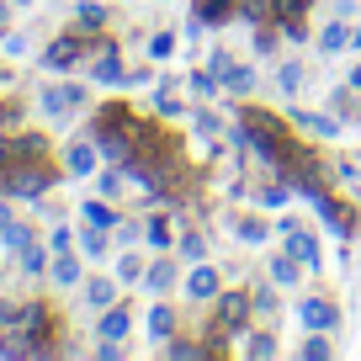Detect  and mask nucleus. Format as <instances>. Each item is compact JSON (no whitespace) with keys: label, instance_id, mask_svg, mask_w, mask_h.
Segmentation results:
<instances>
[{"label":"nucleus","instance_id":"nucleus-1","mask_svg":"<svg viewBox=\"0 0 361 361\" xmlns=\"http://www.w3.org/2000/svg\"><path fill=\"white\" fill-rule=\"evenodd\" d=\"M64 176V165H54V154H37V159H11V165L0 170V192L11 197V202H37L48 197Z\"/></svg>","mask_w":361,"mask_h":361},{"label":"nucleus","instance_id":"nucleus-2","mask_svg":"<svg viewBox=\"0 0 361 361\" xmlns=\"http://www.w3.org/2000/svg\"><path fill=\"white\" fill-rule=\"evenodd\" d=\"M11 329L27 340V356H59V324H54V308L43 303V298H27V303H16V319Z\"/></svg>","mask_w":361,"mask_h":361},{"label":"nucleus","instance_id":"nucleus-3","mask_svg":"<svg viewBox=\"0 0 361 361\" xmlns=\"http://www.w3.org/2000/svg\"><path fill=\"white\" fill-rule=\"evenodd\" d=\"M96 37H102V32H85V27L75 22V27H64L59 37H48V43L37 48V64H43L48 75H69L75 64H85V59H90Z\"/></svg>","mask_w":361,"mask_h":361},{"label":"nucleus","instance_id":"nucleus-4","mask_svg":"<svg viewBox=\"0 0 361 361\" xmlns=\"http://www.w3.org/2000/svg\"><path fill=\"white\" fill-rule=\"evenodd\" d=\"M85 85H80V80H48L43 90H37V112H43V123H59L64 128L69 117H80L85 112Z\"/></svg>","mask_w":361,"mask_h":361},{"label":"nucleus","instance_id":"nucleus-5","mask_svg":"<svg viewBox=\"0 0 361 361\" xmlns=\"http://www.w3.org/2000/svg\"><path fill=\"white\" fill-rule=\"evenodd\" d=\"M245 329H255V303H250V293H218L213 298V335H245Z\"/></svg>","mask_w":361,"mask_h":361},{"label":"nucleus","instance_id":"nucleus-6","mask_svg":"<svg viewBox=\"0 0 361 361\" xmlns=\"http://www.w3.org/2000/svg\"><path fill=\"white\" fill-rule=\"evenodd\" d=\"M123 75H128V64H123V43L102 32V37H96V48H90L85 80H96V85H106V90H123Z\"/></svg>","mask_w":361,"mask_h":361},{"label":"nucleus","instance_id":"nucleus-7","mask_svg":"<svg viewBox=\"0 0 361 361\" xmlns=\"http://www.w3.org/2000/svg\"><path fill=\"white\" fill-rule=\"evenodd\" d=\"M180 255L176 250H154V260L144 266V282H138V293H149V298H170V293H180Z\"/></svg>","mask_w":361,"mask_h":361},{"label":"nucleus","instance_id":"nucleus-8","mask_svg":"<svg viewBox=\"0 0 361 361\" xmlns=\"http://www.w3.org/2000/svg\"><path fill=\"white\" fill-rule=\"evenodd\" d=\"M228 287V276H224V266H213V260H197L186 276H180V293H186V303H213L218 293Z\"/></svg>","mask_w":361,"mask_h":361},{"label":"nucleus","instance_id":"nucleus-9","mask_svg":"<svg viewBox=\"0 0 361 361\" xmlns=\"http://www.w3.org/2000/svg\"><path fill=\"white\" fill-rule=\"evenodd\" d=\"M287 123H293L303 138H324V144H335V138L345 133V123H340L329 106H314V112H308V106H293V112H287Z\"/></svg>","mask_w":361,"mask_h":361},{"label":"nucleus","instance_id":"nucleus-10","mask_svg":"<svg viewBox=\"0 0 361 361\" xmlns=\"http://www.w3.org/2000/svg\"><path fill=\"white\" fill-rule=\"evenodd\" d=\"M308 202H314V213L319 218H324V228H329V234H335V239H345V245H350V239H356V213H350V207L345 202H340V197L335 192H314V197H308Z\"/></svg>","mask_w":361,"mask_h":361},{"label":"nucleus","instance_id":"nucleus-11","mask_svg":"<svg viewBox=\"0 0 361 361\" xmlns=\"http://www.w3.org/2000/svg\"><path fill=\"white\" fill-rule=\"evenodd\" d=\"M298 319H303V329H324V335H335V329L345 324V308H340L335 298H324V293H308L303 303H298Z\"/></svg>","mask_w":361,"mask_h":361},{"label":"nucleus","instance_id":"nucleus-12","mask_svg":"<svg viewBox=\"0 0 361 361\" xmlns=\"http://www.w3.org/2000/svg\"><path fill=\"white\" fill-rule=\"evenodd\" d=\"M102 165H106V159H102V149H96V138H90V133L69 138V149H64V176L69 180H90Z\"/></svg>","mask_w":361,"mask_h":361},{"label":"nucleus","instance_id":"nucleus-13","mask_svg":"<svg viewBox=\"0 0 361 361\" xmlns=\"http://www.w3.org/2000/svg\"><path fill=\"white\" fill-rule=\"evenodd\" d=\"M282 250H287V255H298L308 271H314V276L324 271V239H319L314 228H303V224L287 228V234H282Z\"/></svg>","mask_w":361,"mask_h":361},{"label":"nucleus","instance_id":"nucleus-14","mask_svg":"<svg viewBox=\"0 0 361 361\" xmlns=\"http://www.w3.org/2000/svg\"><path fill=\"white\" fill-rule=\"evenodd\" d=\"M48 282H54L59 293H80V282H85V255H80V250H54Z\"/></svg>","mask_w":361,"mask_h":361},{"label":"nucleus","instance_id":"nucleus-15","mask_svg":"<svg viewBox=\"0 0 361 361\" xmlns=\"http://www.w3.org/2000/svg\"><path fill=\"white\" fill-rule=\"evenodd\" d=\"M170 335H180V314H176L170 298H154L149 314H144V340H149V345H165Z\"/></svg>","mask_w":361,"mask_h":361},{"label":"nucleus","instance_id":"nucleus-16","mask_svg":"<svg viewBox=\"0 0 361 361\" xmlns=\"http://www.w3.org/2000/svg\"><path fill=\"white\" fill-rule=\"evenodd\" d=\"M180 85H186V80H170V75H159L154 80V117H165V123H186V112H192V106H186V96H180Z\"/></svg>","mask_w":361,"mask_h":361},{"label":"nucleus","instance_id":"nucleus-17","mask_svg":"<svg viewBox=\"0 0 361 361\" xmlns=\"http://www.w3.org/2000/svg\"><path fill=\"white\" fill-rule=\"evenodd\" d=\"M133 324H138L133 303H123V298H117L112 308H102V314H96V340H128V335H133Z\"/></svg>","mask_w":361,"mask_h":361},{"label":"nucleus","instance_id":"nucleus-18","mask_svg":"<svg viewBox=\"0 0 361 361\" xmlns=\"http://www.w3.org/2000/svg\"><path fill=\"white\" fill-rule=\"evenodd\" d=\"M224 218H228V234H234L239 245H250V250L271 245V218L266 213H224Z\"/></svg>","mask_w":361,"mask_h":361},{"label":"nucleus","instance_id":"nucleus-19","mask_svg":"<svg viewBox=\"0 0 361 361\" xmlns=\"http://www.w3.org/2000/svg\"><path fill=\"white\" fill-rule=\"evenodd\" d=\"M266 276H271L276 287H282V293H298V287H303V276H308V266H303L298 255H287V250H271Z\"/></svg>","mask_w":361,"mask_h":361},{"label":"nucleus","instance_id":"nucleus-20","mask_svg":"<svg viewBox=\"0 0 361 361\" xmlns=\"http://www.w3.org/2000/svg\"><path fill=\"white\" fill-rule=\"evenodd\" d=\"M255 90H260V75H255V64L234 59V64L224 69V96H228V102H255Z\"/></svg>","mask_w":361,"mask_h":361},{"label":"nucleus","instance_id":"nucleus-21","mask_svg":"<svg viewBox=\"0 0 361 361\" xmlns=\"http://www.w3.org/2000/svg\"><path fill=\"white\" fill-rule=\"evenodd\" d=\"M75 250H80L85 260H96V266H102L106 255H117L112 234H106V228H96V224H85V218H80V228H75Z\"/></svg>","mask_w":361,"mask_h":361},{"label":"nucleus","instance_id":"nucleus-22","mask_svg":"<svg viewBox=\"0 0 361 361\" xmlns=\"http://www.w3.org/2000/svg\"><path fill=\"white\" fill-rule=\"evenodd\" d=\"M80 298H85V308H96V314H102V308H112L117 298H123V282H117V276H85V282H80Z\"/></svg>","mask_w":361,"mask_h":361},{"label":"nucleus","instance_id":"nucleus-23","mask_svg":"<svg viewBox=\"0 0 361 361\" xmlns=\"http://www.w3.org/2000/svg\"><path fill=\"white\" fill-rule=\"evenodd\" d=\"M314 54H319V59L350 54V22H345V16H335V22H324V27H319V37H314Z\"/></svg>","mask_w":361,"mask_h":361},{"label":"nucleus","instance_id":"nucleus-24","mask_svg":"<svg viewBox=\"0 0 361 361\" xmlns=\"http://www.w3.org/2000/svg\"><path fill=\"white\" fill-rule=\"evenodd\" d=\"M176 228H180L176 218L154 207V213H144V245L149 250H176Z\"/></svg>","mask_w":361,"mask_h":361},{"label":"nucleus","instance_id":"nucleus-25","mask_svg":"<svg viewBox=\"0 0 361 361\" xmlns=\"http://www.w3.org/2000/svg\"><path fill=\"white\" fill-rule=\"evenodd\" d=\"M80 218L112 234V228H117V218H123V207H117L112 197H102V192H96V197H85V202H80Z\"/></svg>","mask_w":361,"mask_h":361},{"label":"nucleus","instance_id":"nucleus-26","mask_svg":"<svg viewBox=\"0 0 361 361\" xmlns=\"http://www.w3.org/2000/svg\"><path fill=\"white\" fill-rule=\"evenodd\" d=\"M176 255H180V266L207 260V234H202L197 224H180V228H176Z\"/></svg>","mask_w":361,"mask_h":361},{"label":"nucleus","instance_id":"nucleus-27","mask_svg":"<svg viewBox=\"0 0 361 361\" xmlns=\"http://www.w3.org/2000/svg\"><path fill=\"white\" fill-rule=\"evenodd\" d=\"M186 96L192 102H224V80L213 75V69H186Z\"/></svg>","mask_w":361,"mask_h":361},{"label":"nucleus","instance_id":"nucleus-28","mask_svg":"<svg viewBox=\"0 0 361 361\" xmlns=\"http://www.w3.org/2000/svg\"><path fill=\"white\" fill-rule=\"evenodd\" d=\"M250 303H255V319H260V324H276V314H282V287L266 276L260 287H250Z\"/></svg>","mask_w":361,"mask_h":361},{"label":"nucleus","instance_id":"nucleus-29","mask_svg":"<svg viewBox=\"0 0 361 361\" xmlns=\"http://www.w3.org/2000/svg\"><path fill=\"white\" fill-rule=\"evenodd\" d=\"M192 16H202L207 27H228V22H239V0H192Z\"/></svg>","mask_w":361,"mask_h":361},{"label":"nucleus","instance_id":"nucleus-30","mask_svg":"<svg viewBox=\"0 0 361 361\" xmlns=\"http://www.w3.org/2000/svg\"><path fill=\"white\" fill-rule=\"evenodd\" d=\"M48 260H54L48 239H32V245L16 250V266H22V276H48Z\"/></svg>","mask_w":361,"mask_h":361},{"label":"nucleus","instance_id":"nucleus-31","mask_svg":"<svg viewBox=\"0 0 361 361\" xmlns=\"http://www.w3.org/2000/svg\"><path fill=\"white\" fill-rule=\"evenodd\" d=\"M144 266H149V260L138 255L133 245H128V250H117V260H112V276H117L123 287H138V282H144Z\"/></svg>","mask_w":361,"mask_h":361},{"label":"nucleus","instance_id":"nucleus-32","mask_svg":"<svg viewBox=\"0 0 361 361\" xmlns=\"http://www.w3.org/2000/svg\"><path fill=\"white\" fill-rule=\"evenodd\" d=\"M303 80H308V64H303V59H282V64H276V90H282L287 102L303 90Z\"/></svg>","mask_w":361,"mask_h":361},{"label":"nucleus","instance_id":"nucleus-33","mask_svg":"<svg viewBox=\"0 0 361 361\" xmlns=\"http://www.w3.org/2000/svg\"><path fill=\"white\" fill-rule=\"evenodd\" d=\"M159 350H165L170 361H207V356H218V345H202V340H176V335H170Z\"/></svg>","mask_w":361,"mask_h":361},{"label":"nucleus","instance_id":"nucleus-34","mask_svg":"<svg viewBox=\"0 0 361 361\" xmlns=\"http://www.w3.org/2000/svg\"><path fill=\"white\" fill-rule=\"evenodd\" d=\"M239 350H245L250 361H271L282 345H276V335H271V329H245V345H239Z\"/></svg>","mask_w":361,"mask_h":361},{"label":"nucleus","instance_id":"nucleus-35","mask_svg":"<svg viewBox=\"0 0 361 361\" xmlns=\"http://www.w3.org/2000/svg\"><path fill=\"white\" fill-rule=\"evenodd\" d=\"M90 180H96V192H102V197H112V202H117V197H123V186H133L123 165H102V170H96V176H90Z\"/></svg>","mask_w":361,"mask_h":361},{"label":"nucleus","instance_id":"nucleus-36","mask_svg":"<svg viewBox=\"0 0 361 361\" xmlns=\"http://www.w3.org/2000/svg\"><path fill=\"white\" fill-rule=\"evenodd\" d=\"M298 356H303V361H329V356H335V340H329L324 329H308L303 345H298Z\"/></svg>","mask_w":361,"mask_h":361},{"label":"nucleus","instance_id":"nucleus-37","mask_svg":"<svg viewBox=\"0 0 361 361\" xmlns=\"http://www.w3.org/2000/svg\"><path fill=\"white\" fill-rule=\"evenodd\" d=\"M176 48H180V32H149V43H144V59L165 64V59H176Z\"/></svg>","mask_w":361,"mask_h":361},{"label":"nucleus","instance_id":"nucleus-38","mask_svg":"<svg viewBox=\"0 0 361 361\" xmlns=\"http://www.w3.org/2000/svg\"><path fill=\"white\" fill-rule=\"evenodd\" d=\"M138 239H144V213H123V218H117V228H112V245L117 250H128V245H138Z\"/></svg>","mask_w":361,"mask_h":361},{"label":"nucleus","instance_id":"nucleus-39","mask_svg":"<svg viewBox=\"0 0 361 361\" xmlns=\"http://www.w3.org/2000/svg\"><path fill=\"white\" fill-rule=\"evenodd\" d=\"M0 54H6V59H27V54H32V32L6 27V32H0Z\"/></svg>","mask_w":361,"mask_h":361},{"label":"nucleus","instance_id":"nucleus-40","mask_svg":"<svg viewBox=\"0 0 361 361\" xmlns=\"http://www.w3.org/2000/svg\"><path fill=\"white\" fill-rule=\"evenodd\" d=\"M75 22L85 27V32H106V6H102V0H80Z\"/></svg>","mask_w":361,"mask_h":361},{"label":"nucleus","instance_id":"nucleus-41","mask_svg":"<svg viewBox=\"0 0 361 361\" xmlns=\"http://www.w3.org/2000/svg\"><path fill=\"white\" fill-rule=\"evenodd\" d=\"M32 224H16V218H11V224H6V228H0V245H6V250H11V255H16V250H22V245H32Z\"/></svg>","mask_w":361,"mask_h":361},{"label":"nucleus","instance_id":"nucleus-42","mask_svg":"<svg viewBox=\"0 0 361 361\" xmlns=\"http://www.w3.org/2000/svg\"><path fill=\"white\" fill-rule=\"evenodd\" d=\"M329 180H335V186H356L361 180V159H329Z\"/></svg>","mask_w":361,"mask_h":361},{"label":"nucleus","instance_id":"nucleus-43","mask_svg":"<svg viewBox=\"0 0 361 361\" xmlns=\"http://www.w3.org/2000/svg\"><path fill=\"white\" fill-rule=\"evenodd\" d=\"M329 112H335L340 123H350V117H356V90H350V85H340L335 96H329Z\"/></svg>","mask_w":361,"mask_h":361},{"label":"nucleus","instance_id":"nucleus-44","mask_svg":"<svg viewBox=\"0 0 361 361\" xmlns=\"http://www.w3.org/2000/svg\"><path fill=\"white\" fill-rule=\"evenodd\" d=\"M48 250H75V228H69L64 218H59V224L48 228Z\"/></svg>","mask_w":361,"mask_h":361},{"label":"nucleus","instance_id":"nucleus-45","mask_svg":"<svg viewBox=\"0 0 361 361\" xmlns=\"http://www.w3.org/2000/svg\"><path fill=\"white\" fill-rule=\"evenodd\" d=\"M154 59H149V64H133V69H128V75H123V85H154Z\"/></svg>","mask_w":361,"mask_h":361},{"label":"nucleus","instance_id":"nucleus-46","mask_svg":"<svg viewBox=\"0 0 361 361\" xmlns=\"http://www.w3.org/2000/svg\"><path fill=\"white\" fill-rule=\"evenodd\" d=\"M234 64V54H228V48H213V54H207V69H213L218 80H224V69Z\"/></svg>","mask_w":361,"mask_h":361},{"label":"nucleus","instance_id":"nucleus-47","mask_svg":"<svg viewBox=\"0 0 361 361\" xmlns=\"http://www.w3.org/2000/svg\"><path fill=\"white\" fill-rule=\"evenodd\" d=\"M11 319H16V303H11V298H0V324L11 329Z\"/></svg>","mask_w":361,"mask_h":361},{"label":"nucleus","instance_id":"nucleus-48","mask_svg":"<svg viewBox=\"0 0 361 361\" xmlns=\"http://www.w3.org/2000/svg\"><path fill=\"white\" fill-rule=\"evenodd\" d=\"M335 16H345V22H350V16H356V0H335Z\"/></svg>","mask_w":361,"mask_h":361},{"label":"nucleus","instance_id":"nucleus-49","mask_svg":"<svg viewBox=\"0 0 361 361\" xmlns=\"http://www.w3.org/2000/svg\"><path fill=\"white\" fill-rule=\"evenodd\" d=\"M11 11H16L11 0H0V32H6V27H11Z\"/></svg>","mask_w":361,"mask_h":361},{"label":"nucleus","instance_id":"nucleus-50","mask_svg":"<svg viewBox=\"0 0 361 361\" xmlns=\"http://www.w3.org/2000/svg\"><path fill=\"white\" fill-rule=\"evenodd\" d=\"M345 85H350V90H356V96H361V64H350V75H345Z\"/></svg>","mask_w":361,"mask_h":361},{"label":"nucleus","instance_id":"nucleus-51","mask_svg":"<svg viewBox=\"0 0 361 361\" xmlns=\"http://www.w3.org/2000/svg\"><path fill=\"white\" fill-rule=\"evenodd\" d=\"M350 54H361V27H350Z\"/></svg>","mask_w":361,"mask_h":361},{"label":"nucleus","instance_id":"nucleus-52","mask_svg":"<svg viewBox=\"0 0 361 361\" xmlns=\"http://www.w3.org/2000/svg\"><path fill=\"white\" fill-rule=\"evenodd\" d=\"M11 6H16V11H27V6H37V0H11Z\"/></svg>","mask_w":361,"mask_h":361},{"label":"nucleus","instance_id":"nucleus-53","mask_svg":"<svg viewBox=\"0 0 361 361\" xmlns=\"http://www.w3.org/2000/svg\"><path fill=\"white\" fill-rule=\"evenodd\" d=\"M350 123H361V96H356V117H350Z\"/></svg>","mask_w":361,"mask_h":361},{"label":"nucleus","instance_id":"nucleus-54","mask_svg":"<svg viewBox=\"0 0 361 361\" xmlns=\"http://www.w3.org/2000/svg\"><path fill=\"white\" fill-rule=\"evenodd\" d=\"M159 6H180V0H159Z\"/></svg>","mask_w":361,"mask_h":361},{"label":"nucleus","instance_id":"nucleus-55","mask_svg":"<svg viewBox=\"0 0 361 361\" xmlns=\"http://www.w3.org/2000/svg\"><path fill=\"white\" fill-rule=\"evenodd\" d=\"M123 6H133V0H123Z\"/></svg>","mask_w":361,"mask_h":361}]
</instances>
